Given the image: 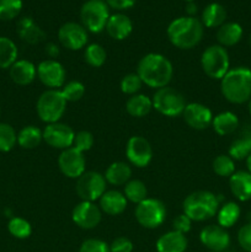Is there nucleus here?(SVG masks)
Masks as SVG:
<instances>
[{
  "label": "nucleus",
  "instance_id": "39",
  "mask_svg": "<svg viewBox=\"0 0 251 252\" xmlns=\"http://www.w3.org/2000/svg\"><path fill=\"white\" fill-rule=\"evenodd\" d=\"M22 0H0V20L10 21L20 15Z\"/></svg>",
  "mask_w": 251,
  "mask_h": 252
},
{
  "label": "nucleus",
  "instance_id": "50",
  "mask_svg": "<svg viewBox=\"0 0 251 252\" xmlns=\"http://www.w3.org/2000/svg\"><path fill=\"white\" fill-rule=\"evenodd\" d=\"M246 166H248V171L251 174V154L246 158Z\"/></svg>",
  "mask_w": 251,
  "mask_h": 252
},
{
  "label": "nucleus",
  "instance_id": "48",
  "mask_svg": "<svg viewBox=\"0 0 251 252\" xmlns=\"http://www.w3.org/2000/svg\"><path fill=\"white\" fill-rule=\"evenodd\" d=\"M47 56L49 57V59H54L59 56L61 51H59V47L57 46L53 42H49V43L46 44V49H44Z\"/></svg>",
  "mask_w": 251,
  "mask_h": 252
},
{
  "label": "nucleus",
  "instance_id": "18",
  "mask_svg": "<svg viewBox=\"0 0 251 252\" xmlns=\"http://www.w3.org/2000/svg\"><path fill=\"white\" fill-rule=\"evenodd\" d=\"M184 120L187 125L193 129H206L207 127L212 125L213 115L212 111L206 105H202L198 102H192L186 105L184 112Z\"/></svg>",
  "mask_w": 251,
  "mask_h": 252
},
{
  "label": "nucleus",
  "instance_id": "5",
  "mask_svg": "<svg viewBox=\"0 0 251 252\" xmlns=\"http://www.w3.org/2000/svg\"><path fill=\"white\" fill-rule=\"evenodd\" d=\"M66 110V100L62 95L61 90L48 89L37 100L36 111L39 120L47 125L59 122Z\"/></svg>",
  "mask_w": 251,
  "mask_h": 252
},
{
  "label": "nucleus",
  "instance_id": "54",
  "mask_svg": "<svg viewBox=\"0 0 251 252\" xmlns=\"http://www.w3.org/2000/svg\"><path fill=\"white\" fill-rule=\"evenodd\" d=\"M250 44H251V36H250Z\"/></svg>",
  "mask_w": 251,
  "mask_h": 252
},
{
  "label": "nucleus",
  "instance_id": "40",
  "mask_svg": "<svg viewBox=\"0 0 251 252\" xmlns=\"http://www.w3.org/2000/svg\"><path fill=\"white\" fill-rule=\"evenodd\" d=\"M61 93L66 100V102H75V101H79L84 96L85 86L80 81H69V83H65L62 86Z\"/></svg>",
  "mask_w": 251,
  "mask_h": 252
},
{
  "label": "nucleus",
  "instance_id": "29",
  "mask_svg": "<svg viewBox=\"0 0 251 252\" xmlns=\"http://www.w3.org/2000/svg\"><path fill=\"white\" fill-rule=\"evenodd\" d=\"M212 127L219 135H229L239 128V118L233 112L218 113L212 121Z\"/></svg>",
  "mask_w": 251,
  "mask_h": 252
},
{
  "label": "nucleus",
  "instance_id": "52",
  "mask_svg": "<svg viewBox=\"0 0 251 252\" xmlns=\"http://www.w3.org/2000/svg\"><path fill=\"white\" fill-rule=\"evenodd\" d=\"M184 1H186V2H189V1H193V0H184Z\"/></svg>",
  "mask_w": 251,
  "mask_h": 252
},
{
  "label": "nucleus",
  "instance_id": "41",
  "mask_svg": "<svg viewBox=\"0 0 251 252\" xmlns=\"http://www.w3.org/2000/svg\"><path fill=\"white\" fill-rule=\"evenodd\" d=\"M142 85L143 81L140 80L138 74L130 73L123 76L122 80H121V91L126 95L133 96L142 89Z\"/></svg>",
  "mask_w": 251,
  "mask_h": 252
},
{
  "label": "nucleus",
  "instance_id": "6",
  "mask_svg": "<svg viewBox=\"0 0 251 252\" xmlns=\"http://www.w3.org/2000/svg\"><path fill=\"white\" fill-rule=\"evenodd\" d=\"M110 6L105 0H88L80 9L81 25L93 33H100L106 29L110 19Z\"/></svg>",
  "mask_w": 251,
  "mask_h": 252
},
{
  "label": "nucleus",
  "instance_id": "31",
  "mask_svg": "<svg viewBox=\"0 0 251 252\" xmlns=\"http://www.w3.org/2000/svg\"><path fill=\"white\" fill-rule=\"evenodd\" d=\"M42 140V130L34 126H26L17 133V143L24 149H34L41 144Z\"/></svg>",
  "mask_w": 251,
  "mask_h": 252
},
{
  "label": "nucleus",
  "instance_id": "25",
  "mask_svg": "<svg viewBox=\"0 0 251 252\" xmlns=\"http://www.w3.org/2000/svg\"><path fill=\"white\" fill-rule=\"evenodd\" d=\"M225 7L219 2H211L202 11L201 22L204 27H208V29H216V27L219 29L221 25L225 24Z\"/></svg>",
  "mask_w": 251,
  "mask_h": 252
},
{
  "label": "nucleus",
  "instance_id": "15",
  "mask_svg": "<svg viewBox=\"0 0 251 252\" xmlns=\"http://www.w3.org/2000/svg\"><path fill=\"white\" fill-rule=\"evenodd\" d=\"M102 211L100 207L96 206L95 202L81 201L76 204L71 213L73 221L81 229H94L100 224Z\"/></svg>",
  "mask_w": 251,
  "mask_h": 252
},
{
  "label": "nucleus",
  "instance_id": "10",
  "mask_svg": "<svg viewBox=\"0 0 251 252\" xmlns=\"http://www.w3.org/2000/svg\"><path fill=\"white\" fill-rule=\"evenodd\" d=\"M76 193L81 201L95 202L106 192V180L103 175L96 171H85L76 179Z\"/></svg>",
  "mask_w": 251,
  "mask_h": 252
},
{
  "label": "nucleus",
  "instance_id": "49",
  "mask_svg": "<svg viewBox=\"0 0 251 252\" xmlns=\"http://www.w3.org/2000/svg\"><path fill=\"white\" fill-rule=\"evenodd\" d=\"M186 12L187 16L194 17V15L197 14V5L194 4V1H189L186 4Z\"/></svg>",
  "mask_w": 251,
  "mask_h": 252
},
{
  "label": "nucleus",
  "instance_id": "7",
  "mask_svg": "<svg viewBox=\"0 0 251 252\" xmlns=\"http://www.w3.org/2000/svg\"><path fill=\"white\" fill-rule=\"evenodd\" d=\"M201 65L207 76L221 80L229 71V65H230L228 52L219 44L207 47L202 53Z\"/></svg>",
  "mask_w": 251,
  "mask_h": 252
},
{
  "label": "nucleus",
  "instance_id": "22",
  "mask_svg": "<svg viewBox=\"0 0 251 252\" xmlns=\"http://www.w3.org/2000/svg\"><path fill=\"white\" fill-rule=\"evenodd\" d=\"M98 201H100V206H98L100 209L108 216L122 214L127 207L128 202L125 194L121 193L120 191H115V189L106 191Z\"/></svg>",
  "mask_w": 251,
  "mask_h": 252
},
{
  "label": "nucleus",
  "instance_id": "16",
  "mask_svg": "<svg viewBox=\"0 0 251 252\" xmlns=\"http://www.w3.org/2000/svg\"><path fill=\"white\" fill-rule=\"evenodd\" d=\"M128 161L137 167H145L149 165L153 158V149L150 143L140 135L129 138L126 148Z\"/></svg>",
  "mask_w": 251,
  "mask_h": 252
},
{
  "label": "nucleus",
  "instance_id": "27",
  "mask_svg": "<svg viewBox=\"0 0 251 252\" xmlns=\"http://www.w3.org/2000/svg\"><path fill=\"white\" fill-rule=\"evenodd\" d=\"M243 37V27L238 22H225L217 31V41L221 47H231L239 43Z\"/></svg>",
  "mask_w": 251,
  "mask_h": 252
},
{
  "label": "nucleus",
  "instance_id": "8",
  "mask_svg": "<svg viewBox=\"0 0 251 252\" xmlns=\"http://www.w3.org/2000/svg\"><path fill=\"white\" fill-rule=\"evenodd\" d=\"M152 101L153 108L167 117H176V116L182 115L186 107V101L182 94L170 86L157 89Z\"/></svg>",
  "mask_w": 251,
  "mask_h": 252
},
{
  "label": "nucleus",
  "instance_id": "3",
  "mask_svg": "<svg viewBox=\"0 0 251 252\" xmlns=\"http://www.w3.org/2000/svg\"><path fill=\"white\" fill-rule=\"evenodd\" d=\"M220 91L229 102L241 105L251 98V69L246 66L229 69L220 80Z\"/></svg>",
  "mask_w": 251,
  "mask_h": 252
},
{
  "label": "nucleus",
  "instance_id": "44",
  "mask_svg": "<svg viewBox=\"0 0 251 252\" xmlns=\"http://www.w3.org/2000/svg\"><path fill=\"white\" fill-rule=\"evenodd\" d=\"M239 245L246 252H251V223L241 226L238 231Z\"/></svg>",
  "mask_w": 251,
  "mask_h": 252
},
{
  "label": "nucleus",
  "instance_id": "17",
  "mask_svg": "<svg viewBox=\"0 0 251 252\" xmlns=\"http://www.w3.org/2000/svg\"><path fill=\"white\" fill-rule=\"evenodd\" d=\"M199 240L209 251L223 252L230 245V236L220 225H208L202 229Z\"/></svg>",
  "mask_w": 251,
  "mask_h": 252
},
{
  "label": "nucleus",
  "instance_id": "14",
  "mask_svg": "<svg viewBox=\"0 0 251 252\" xmlns=\"http://www.w3.org/2000/svg\"><path fill=\"white\" fill-rule=\"evenodd\" d=\"M85 157L84 153L75 148L63 150L58 158V165L62 174L69 179H79L85 172Z\"/></svg>",
  "mask_w": 251,
  "mask_h": 252
},
{
  "label": "nucleus",
  "instance_id": "45",
  "mask_svg": "<svg viewBox=\"0 0 251 252\" xmlns=\"http://www.w3.org/2000/svg\"><path fill=\"white\" fill-rule=\"evenodd\" d=\"M172 226H174L175 231H179L181 234H186L191 230L192 220L186 216V214H180L172 221Z\"/></svg>",
  "mask_w": 251,
  "mask_h": 252
},
{
  "label": "nucleus",
  "instance_id": "51",
  "mask_svg": "<svg viewBox=\"0 0 251 252\" xmlns=\"http://www.w3.org/2000/svg\"><path fill=\"white\" fill-rule=\"evenodd\" d=\"M249 112H250V115H251V98H250V101H249Z\"/></svg>",
  "mask_w": 251,
  "mask_h": 252
},
{
  "label": "nucleus",
  "instance_id": "9",
  "mask_svg": "<svg viewBox=\"0 0 251 252\" xmlns=\"http://www.w3.org/2000/svg\"><path fill=\"white\" fill-rule=\"evenodd\" d=\"M134 216L143 228H159L166 218V207L159 199L147 198L137 204Z\"/></svg>",
  "mask_w": 251,
  "mask_h": 252
},
{
  "label": "nucleus",
  "instance_id": "28",
  "mask_svg": "<svg viewBox=\"0 0 251 252\" xmlns=\"http://www.w3.org/2000/svg\"><path fill=\"white\" fill-rule=\"evenodd\" d=\"M103 176H105L106 182H108L110 185H113V186H122V185H126L130 180L132 169L126 162L116 161L112 162L107 167Z\"/></svg>",
  "mask_w": 251,
  "mask_h": 252
},
{
  "label": "nucleus",
  "instance_id": "47",
  "mask_svg": "<svg viewBox=\"0 0 251 252\" xmlns=\"http://www.w3.org/2000/svg\"><path fill=\"white\" fill-rule=\"evenodd\" d=\"M105 1L112 9L122 11V10H127L132 7L137 2V0H105Z\"/></svg>",
  "mask_w": 251,
  "mask_h": 252
},
{
  "label": "nucleus",
  "instance_id": "42",
  "mask_svg": "<svg viewBox=\"0 0 251 252\" xmlns=\"http://www.w3.org/2000/svg\"><path fill=\"white\" fill-rule=\"evenodd\" d=\"M94 145V137L90 132L88 130H80V132L75 133L74 137L73 148L81 153H85L90 150Z\"/></svg>",
  "mask_w": 251,
  "mask_h": 252
},
{
  "label": "nucleus",
  "instance_id": "19",
  "mask_svg": "<svg viewBox=\"0 0 251 252\" xmlns=\"http://www.w3.org/2000/svg\"><path fill=\"white\" fill-rule=\"evenodd\" d=\"M105 30L111 38L116 41H123L132 33L133 24L127 15L117 12V14L111 15Z\"/></svg>",
  "mask_w": 251,
  "mask_h": 252
},
{
  "label": "nucleus",
  "instance_id": "53",
  "mask_svg": "<svg viewBox=\"0 0 251 252\" xmlns=\"http://www.w3.org/2000/svg\"><path fill=\"white\" fill-rule=\"evenodd\" d=\"M209 252H218V251H209Z\"/></svg>",
  "mask_w": 251,
  "mask_h": 252
},
{
  "label": "nucleus",
  "instance_id": "38",
  "mask_svg": "<svg viewBox=\"0 0 251 252\" xmlns=\"http://www.w3.org/2000/svg\"><path fill=\"white\" fill-rule=\"evenodd\" d=\"M17 143V134L7 123H0V152H10Z\"/></svg>",
  "mask_w": 251,
  "mask_h": 252
},
{
  "label": "nucleus",
  "instance_id": "23",
  "mask_svg": "<svg viewBox=\"0 0 251 252\" xmlns=\"http://www.w3.org/2000/svg\"><path fill=\"white\" fill-rule=\"evenodd\" d=\"M17 33L20 38L29 44H37L46 38L43 30L34 24L31 17H22L17 22Z\"/></svg>",
  "mask_w": 251,
  "mask_h": 252
},
{
  "label": "nucleus",
  "instance_id": "4",
  "mask_svg": "<svg viewBox=\"0 0 251 252\" xmlns=\"http://www.w3.org/2000/svg\"><path fill=\"white\" fill-rule=\"evenodd\" d=\"M220 198L209 191H196L184 201V214L192 221H203L213 218L219 209Z\"/></svg>",
  "mask_w": 251,
  "mask_h": 252
},
{
  "label": "nucleus",
  "instance_id": "2",
  "mask_svg": "<svg viewBox=\"0 0 251 252\" xmlns=\"http://www.w3.org/2000/svg\"><path fill=\"white\" fill-rule=\"evenodd\" d=\"M167 37L175 47L191 49L201 42L204 26L197 17L181 16L172 20L167 26Z\"/></svg>",
  "mask_w": 251,
  "mask_h": 252
},
{
  "label": "nucleus",
  "instance_id": "37",
  "mask_svg": "<svg viewBox=\"0 0 251 252\" xmlns=\"http://www.w3.org/2000/svg\"><path fill=\"white\" fill-rule=\"evenodd\" d=\"M213 171L220 177H230L235 172V162L229 155H218L213 160Z\"/></svg>",
  "mask_w": 251,
  "mask_h": 252
},
{
  "label": "nucleus",
  "instance_id": "46",
  "mask_svg": "<svg viewBox=\"0 0 251 252\" xmlns=\"http://www.w3.org/2000/svg\"><path fill=\"white\" fill-rule=\"evenodd\" d=\"M110 250L111 252H132L133 244L129 239L121 236L112 241V244L110 245Z\"/></svg>",
  "mask_w": 251,
  "mask_h": 252
},
{
  "label": "nucleus",
  "instance_id": "34",
  "mask_svg": "<svg viewBox=\"0 0 251 252\" xmlns=\"http://www.w3.org/2000/svg\"><path fill=\"white\" fill-rule=\"evenodd\" d=\"M123 194L127 198V201L135 204H139L140 202L148 198V189L144 182L140 181V180H130V181H128L126 184L125 193Z\"/></svg>",
  "mask_w": 251,
  "mask_h": 252
},
{
  "label": "nucleus",
  "instance_id": "26",
  "mask_svg": "<svg viewBox=\"0 0 251 252\" xmlns=\"http://www.w3.org/2000/svg\"><path fill=\"white\" fill-rule=\"evenodd\" d=\"M251 154V125L241 130L240 137L236 138L229 148V157L234 160H244Z\"/></svg>",
  "mask_w": 251,
  "mask_h": 252
},
{
  "label": "nucleus",
  "instance_id": "43",
  "mask_svg": "<svg viewBox=\"0 0 251 252\" xmlns=\"http://www.w3.org/2000/svg\"><path fill=\"white\" fill-rule=\"evenodd\" d=\"M79 252H111L110 246L100 239H88L81 244Z\"/></svg>",
  "mask_w": 251,
  "mask_h": 252
},
{
  "label": "nucleus",
  "instance_id": "35",
  "mask_svg": "<svg viewBox=\"0 0 251 252\" xmlns=\"http://www.w3.org/2000/svg\"><path fill=\"white\" fill-rule=\"evenodd\" d=\"M84 58H85V62L90 66L100 68L105 64L107 53H106L105 48L101 44L91 43L86 46L85 51H84Z\"/></svg>",
  "mask_w": 251,
  "mask_h": 252
},
{
  "label": "nucleus",
  "instance_id": "33",
  "mask_svg": "<svg viewBox=\"0 0 251 252\" xmlns=\"http://www.w3.org/2000/svg\"><path fill=\"white\" fill-rule=\"evenodd\" d=\"M17 47L12 39L0 37V69H10L17 61Z\"/></svg>",
  "mask_w": 251,
  "mask_h": 252
},
{
  "label": "nucleus",
  "instance_id": "36",
  "mask_svg": "<svg viewBox=\"0 0 251 252\" xmlns=\"http://www.w3.org/2000/svg\"><path fill=\"white\" fill-rule=\"evenodd\" d=\"M7 230L14 238L16 239H27L32 233V226L26 219L14 217L9 220L7 224Z\"/></svg>",
  "mask_w": 251,
  "mask_h": 252
},
{
  "label": "nucleus",
  "instance_id": "21",
  "mask_svg": "<svg viewBox=\"0 0 251 252\" xmlns=\"http://www.w3.org/2000/svg\"><path fill=\"white\" fill-rule=\"evenodd\" d=\"M229 187L236 199L246 202L251 199V174L249 171H236L229 177Z\"/></svg>",
  "mask_w": 251,
  "mask_h": 252
},
{
  "label": "nucleus",
  "instance_id": "24",
  "mask_svg": "<svg viewBox=\"0 0 251 252\" xmlns=\"http://www.w3.org/2000/svg\"><path fill=\"white\" fill-rule=\"evenodd\" d=\"M187 249V239L185 234L171 230L160 236L157 241V252H185Z\"/></svg>",
  "mask_w": 251,
  "mask_h": 252
},
{
  "label": "nucleus",
  "instance_id": "32",
  "mask_svg": "<svg viewBox=\"0 0 251 252\" xmlns=\"http://www.w3.org/2000/svg\"><path fill=\"white\" fill-rule=\"evenodd\" d=\"M241 214V209L235 202H226L219 208L218 211V225L226 229L233 226L239 220Z\"/></svg>",
  "mask_w": 251,
  "mask_h": 252
},
{
  "label": "nucleus",
  "instance_id": "30",
  "mask_svg": "<svg viewBox=\"0 0 251 252\" xmlns=\"http://www.w3.org/2000/svg\"><path fill=\"white\" fill-rule=\"evenodd\" d=\"M153 108V101L148 96L142 95V94H135L130 96L126 102V110L128 115L132 117L142 118L147 116Z\"/></svg>",
  "mask_w": 251,
  "mask_h": 252
},
{
  "label": "nucleus",
  "instance_id": "11",
  "mask_svg": "<svg viewBox=\"0 0 251 252\" xmlns=\"http://www.w3.org/2000/svg\"><path fill=\"white\" fill-rule=\"evenodd\" d=\"M42 134H43V140L49 147L61 150L73 147L74 137H75V132L71 129V127L61 122L47 125Z\"/></svg>",
  "mask_w": 251,
  "mask_h": 252
},
{
  "label": "nucleus",
  "instance_id": "13",
  "mask_svg": "<svg viewBox=\"0 0 251 252\" xmlns=\"http://www.w3.org/2000/svg\"><path fill=\"white\" fill-rule=\"evenodd\" d=\"M65 69L56 59H46L37 66V78L49 89L62 88L65 84Z\"/></svg>",
  "mask_w": 251,
  "mask_h": 252
},
{
  "label": "nucleus",
  "instance_id": "20",
  "mask_svg": "<svg viewBox=\"0 0 251 252\" xmlns=\"http://www.w3.org/2000/svg\"><path fill=\"white\" fill-rule=\"evenodd\" d=\"M10 78L20 86L30 85L37 76V68L32 62L26 59L16 61L9 69Z\"/></svg>",
  "mask_w": 251,
  "mask_h": 252
},
{
  "label": "nucleus",
  "instance_id": "12",
  "mask_svg": "<svg viewBox=\"0 0 251 252\" xmlns=\"http://www.w3.org/2000/svg\"><path fill=\"white\" fill-rule=\"evenodd\" d=\"M59 43L70 51H79L86 46L89 34L85 27L76 22H65L58 31Z\"/></svg>",
  "mask_w": 251,
  "mask_h": 252
},
{
  "label": "nucleus",
  "instance_id": "1",
  "mask_svg": "<svg viewBox=\"0 0 251 252\" xmlns=\"http://www.w3.org/2000/svg\"><path fill=\"white\" fill-rule=\"evenodd\" d=\"M137 74L143 84L149 88L161 89L169 85L174 68L169 59L159 53H149L138 63Z\"/></svg>",
  "mask_w": 251,
  "mask_h": 252
}]
</instances>
